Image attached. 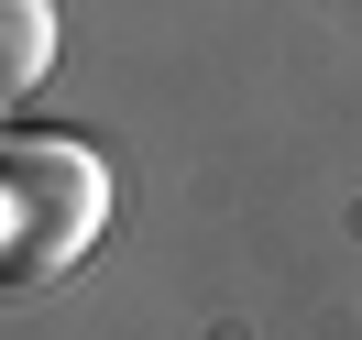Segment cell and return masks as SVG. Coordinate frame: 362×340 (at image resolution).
I'll use <instances>...</instances> for the list:
<instances>
[{
    "label": "cell",
    "mask_w": 362,
    "mask_h": 340,
    "mask_svg": "<svg viewBox=\"0 0 362 340\" xmlns=\"http://www.w3.org/2000/svg\"><path fill=\"white\" fill-rule=\"evenodd\" d=\"M99 220H110V176H99L88 143H55V132H11L0 143V274L11 286L66 274Z\"/></svg>",
    "instance_id": "1"
},
{
    "label": "cell",
    "mask_w": 362,
    "mask_h": 340,
    "mask_svg": "<svg viewBox=\"0 0 362 340\" xmlns=\"http://www.w3.org/2000/svg\"><path fill=\"white\" fill-rule=\"evenodd\" d=\"M55 77V0H0V99H33Z\"/></svg>",
    "instance_id": "2"
}]
</instances>
